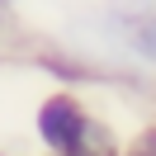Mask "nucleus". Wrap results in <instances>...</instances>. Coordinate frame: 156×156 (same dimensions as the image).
Masks as SVG:
<instances>
[{
  "mask_svg": "<svg viewBox=\"0 0 156 156\" xmlns=\"http://www.w3.org/2000/svg\"><path fill=\"white\" fill-rule=\"evenodd\" d=\"M95 114H99V109L90 104L80 90H57V85H52L48 95L33 104V118H29L38 151L43 156H76V147L85 142Z\"/></svg>",
  "mask_w": 156,
  "mask_h": 156,
  "instance_id": "f257e3e1",
  "label": "nucleus"
},
{
  "mask_svg": "<svg viewBox=\"0 0 156 156\" xmlns=\"http://www.w3.org/2000/svg\"><path fill=\"white\" fill-rule=\"evenodd\" d=\"M104 43L128 62V66L156 76V5H123L114 0L109 10L95 14Z\"/></svg>",
  "mask_w": 156,
  "mask_h": 156,
  "instance_id": "f03ea898",
  "label": "nucleus"
},
{
  "mask_svg": "<svg viewBox=\"0 0 156 156\" xmlns=\"http://www.w3.org/2000/svg\"><path fill=\"white\" fill-rule=\"evenodd\" d=\"M123 156H156V118L137 123L133 133L123 137Z\"/></svg>",
  "mask_w": 156,
  "mask_h": 156,
  "instance_id": "7ed1b4c3",
  "label": "nucleus"
},
{
  "mask_svg": "<svg viewBox=\"0 0 156 156\" xmlns=\"http://www.w3.org/2000/svg\"><path fill=\"white\" fill-rule=\"evenodd\" d=\"M19 5H24V0H0V10H5V14H14Z\"/></svg>",
  "mask_w": 156,
  "mask_h": 156,
  "instance_id": "20e7f679",
  "label": "nucleus"
},
{
  "mask_svg": "<svg viewBox=\"0 0 156 156\" xmlns=\"http://www.w3.org/2000/svg\"><path fill=\"white\" fill-rule=\"evenodd\" d=\"M0 156H19V151H14V147H5V142H0Z\"/></svg>",
  "mask_w": 156,
  "mask_h": 156,
  "instance_id": "39448f33",
  "label": "nucleus"
},
{
  "mask_svg": "<svg viewBox=\"0 0 156 156\" xmlns=\"http://www.w3.org/2000/svg\"><path fill=\"white\" fill-rule=\"evenodd\" d=\"M123 5H156V0H123Z\"/></svg>",
  "mask_w": 156,
  "mask_h": 156,
  "instance_id": "423d86ee",
  "label": "nucleus"
},
{
  "mask_svg": "<svg viewBox=\"0 0 156 156\" xmlns=\"http://www.w3.org/2000/svg\"><path fill=\"white\" fill-rule=\"evenodd\" d=\"M0 14H5V10H0Z\"/></svg>",
  "mask_w": 156,
  "mask_h": 156,
  "instance_id": "0eeeda50",
  "label": "nucleus"
}]
</instances>
